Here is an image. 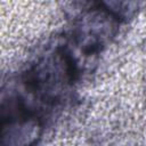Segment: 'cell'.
Segmentation results:
<instances>
[{
    "mask_svg": "<svg viewBox=\"0 0 146 146\" xmlns=\"http://www.w3.org/2000/svg\"><path fill=\"white\" fill-rule=\"evenodd\" d=\"M39 136L38 120L23 113L10 115L1 125V146H33Z\"/></svg>",
    "mask_w": 146,
    "mask_h": 146,
    "instance_id": "obj_3",
    "label": "cell"
},
{
    "mask_svg": "<svg viewBox=\"0 0 146 146\" xmlns=\"http://www.w3.org/2000/svg\"><path fill=\"white\" fill-rule=\"evenodd\" d=\"M116 17L107 9H91L82 15L75 27V38L80 47L92 50L105 44L114 35Z\"/></svg>",
    "mask_w": 146,
    "mask_h": 146,
    "instance_id": "obj_1",
    "label": "cell"
},
{
    "mask_svg": "<svg viewBox=\"0 0 146 146\" xmlns=\"http://www.w3.org/2000/svg\"><path fill=\"white\" fill-rule=\"evenodd\" d=\"M72 66L63 54H55L39 62L33 68L32 82L41 92L55 94L71 80Z\"/></svg>",
    "mask_w": 146,
    "mask_h": 146,
    "instance_id": "obj_2",
    "label": "cell"
}]
</instances>
